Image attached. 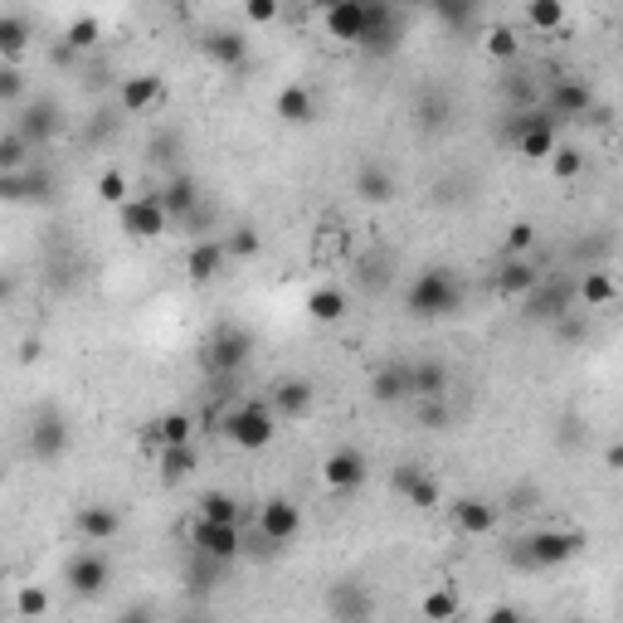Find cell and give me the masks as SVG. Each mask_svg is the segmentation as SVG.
Instances as JSON below:
<instances>
[{
  "instance_id": "57",
  "label": "cell",
  "mask_w": 623,
  "mask_h": 623,
  "mask_svg": "<svg viewBox=\"0 0 623 623\" xmlns=\"http://www.w3.org/2000/svg\"><path fill=\"white\" fill-rule=\"evenodd\" d=\"M521 623H526V619H521Z\"/></svg>"
},
{
  "instance_id": "32",
  "label": "cell",
  "mask_w": 623,
  "mask_h": 623,
  "mask_svg": "<svg viewBox=\"0 0 623 623\" xmlns=\"http://www.w3.org/2000/svg\"><path fill=\"white\" fill-rule=\"evenodd\" d=\"M147 443H156V448L195 443V424H190V414H166V419H156V424L147 429Z\"/></svg>"
},
{
  "instance_id": "54",
  "label": "cell",
  "mask_w": 623,
  "mask_h": 623,
  "mask_svg": "<svg viewBox=\"0 0 623 623\" xmlns=\"http://www.w3.org/2000/svg\"><path fill=\"white\" fill-rule=\"evenodd\" d=\"M15 297V278L10 273H0V302H10Z\"/></svg>"
},
{
  "instance_id": "21",
  "label": "cell",
  "mask_w": 623,
  "mask_h": 623,
  "mask_svg": "<svg viewBox=\"0 0 623 623\" xmlns=\"http://www.w3.org/2000/svg\"><path fill=\"white\" fill-rule=\"evenodd\" d=\"M312 404H317V390H312V380H283V385H273V419H302V414H312Z\"/></svg>"
},
{
  "instance_id": "17",
  "label": "cell",
  "mask_w": 623,
  "mask_h": 623,
  "mask_svg": "<svg viewBox=\"0 0 623 623\" xmlns=\"http://www.w3.org/2000/svg\"><path fill=\"white\" fill-rule=\"evenodd\" d=\"M322 482L336 487V492L361 487V482H366V453H356V448H336L327 463H322Z\"/></svg>"
},
{
  "instance_id": "20",
  "label": "cell",
  "mask_w": 623,
  "mask_h": 623,
  "mask_svg": "<svg viewBox=\"0 0 623 623\" xmlns=\"http://www.w3.org/2000/svg\"><path fill=\"white\" fill-rule=\"evenodd\" d=\"M161 210H166V220L195 224V210H200V185L190 181V176L166 181V185H161Z\"/></svg>"
},
{
  "instance_id": "2",
  "label": "cell",
  "mask_w": 623,
  "mask_h": 623,
  "mask_svg": "<svg viewBox=\"0 0 623 623\" xmlns=\"http://www.w3.org/2000/svg\"><path fill=\"white\" fill-rule=\"evenodd\" d=\"M273 434H278V429H273V409H268V404H239V409L224 414V439L234 443V448H244V453L268 448Z\"/></svg>"
},
{
  "instance_id": "36",
  "label": "cell",
  "mask_w": 623,
  "mask_h": 623,
  "mask_svg": "<svg viewBox=\"0 0 623 623\" xmlns=\"http://www.w3.org/2000/svg\"><path fill=\"white\" fill-rule=\"evenodd\" d=\"M346 307H351V302H346L341 288H317V293L307 297V312H312L317 322H341V317H346Z\"/></svg>"
},
{
  "instance_id": "41",
  "label": "cell",
  "mask_w": 623,
  "mask_h": 623,
  "mask_svg": "<svg viewBox=\"0 0 623 623\" xmlns=\"http://www.w3.org/2000/svg\"><path fill=\"white\" fill-rule=\"evenodd\" d=\"M526 20H531L536 30H555V25L565 20V5H560V0H536V5L526 10Z\"/></svg>"
},
{
  "instance_id": "6",
  "label": "cell",
  "mask_w": 623,
  "mask_h": 623,
  "mask_svg": "<svg viewBox=\"0 0 623 623\" xmlns=\"http://www.w3.org/2000/svg\"><path fill=\"white\" fill-rule=\"evenodd\" d=\"M69 443H74V429H69V419L49 404V409H39L35 424H30V453H35L39 463H54V458H64L69 453Z\"/></svg>"
},
{
  "instance_id": "24",
  "label": "cell",
  "mask_w": 623,
  "mask_h": 623,
  "mask_svg": "<svg viewBox=\"0 0 623 623\" xmlns=\"http://www.w3.org/2000/svg\"><path fill=\"white\" fill-rule=\"evenodd\" d=\"M570 302H575V288H570V283H546V288L531 293V317L565 322V317H570Z\"/></svg>"
},
{
  "instance_id": "40",
  "label": "cell",
  "mask_w": 623,
  "mask_h": 623,
  "mask_svg": "<svg viewBox=\"0 0 623 623\" xmlns=\"http://www.w3.org/2000/svg\"><path fill=\"white\" fill-rule=\"evenodd\" d=\"M550 166H555V176H560V181H570V176H580V171H585V151L555 147V151H550Z\"/></svg>"
},
{
  "instance_id": "52",
  "label": "cell",
  "mask_w": 623,
  "mask_h": 623,
  "mask_svg": "<svg viewBox=\"0 0 623 623\" xmlns=\"http://www.w3.org/2000/svg\"><path fill=\"white\" fill-rule=\"evenodd\" d=\"M512 49H516L512 35H492V54H512Z\"/></svg>"
},
{
  "instance_id": "4",
  "label": "cell",
  "mask_w": 623,
  "mask_h": 623,
  "mask_svg": "<svg viewBox=\"0 0 623 623\" xmlns=\"http://www.w3.org/2000/svg\"><path fill=\"white\" fill-rule=\"evenodd\" d=\"M190 546L200 560H215V565H234L244 555V531L239 526H215V521H195L190 526Z\"/></svg>"
},
{
  "instance_id": "9",
  "label": "cell",
  "mask_w": 623,
  "mask_h": 623,
  "mask_svg": "<svg viewBox=\"0 0 623 623\" xmlns=\"http://www.w3.org/2000/svg\"><path fill=\"white\" fill-rule=\"evenodd\" d=\"M0 200L5 205H49L54 200V176L49 171H15V176H0Z\"/></svg>"
},
{
  "instance_id": "39",
  "label": "cell",
  "mask_w": 623,
  "mask_h": 623,
  "mask_svg": "<svg viewBox=\"0 0 623 623\" xmlns=\"http://www.w3.org/2000/svg\"><path fill=\"white\" fill-rule=\"evenodd\" d=\"M98 200H108V205H117V210H122V205L132 200L127 176H122V171H103V176H98Z\"/></svg>"
},
{
  "instance_id": "16",
  "label": "cell",
  "mask_w": 623,
  "mask_h": 623,
  "mask_svg": "<svg viewBox=\"0 0 623 623\" xmlns=\"http://www.w3.org/2000/svg\"><path fill=\"white\" fill-rule=\"evenodd\" d=\"M322 20H327V35L331 39L361 44V35H366V0H336V5L322 10Z\"/></svg>"
},
{
  "instance_id": "13",
  "label": "cell",
  "mask_w": 623,
  "mask_h": 623,
  "mask_svg": "<svg viewBox=\"0 0 623 623\" xmlns=\"http://www.w3.org/2000/svg\"><path fill=\"white\" fill-rule=\"evenodd\" d=\"M258 531H263L268 546H288L297 531H302V512H297L288 497H273V502H263V512H258Z\"/></svg>"
},
{
  "instance_id": "35",
  "label": "cell",
  "mask_w": 623,
  "mask_h": 623,
  "mask_svg": "<svg viewBox=\"0 0 623 623\" xmlns=\"http://www.w3.org/2000/svg\"><path fill=\"white\" fill-rule=\"evenodd\" d=\"M356 195L370 200V205H380V200L395 195V176H390L385 166H361V176H356Z\"/></svg>"
},
{
  "instance_id": "56",
  "label": "cell",
  "mask_w": 623,
  "mask_h": 623,
  "mask_svg": "<svg viewBox=\"0 0 623 623\" xmlns=\"http://www.w3.org/2000/svg\"><path fill=\"white\" fill-rule=\"evenodd\" d=\"M570 623H580V619H570Z\"/></svg>"
},
{
  "instance_id": "19",
  "label": "cell",
  "mask_w": 623,
  "mask_h": 623,
  "mask_svg": "<svg viewBox=\"0 0 623 623\" xmlns=\"http://www.w3.org/2000/svg\"><path fill=\"white\" fill-rule=\"evenodd\" d=\"M161 103V78L156 74H132L122 78V88H117V108L127 112V117H142Z\"/></svg>"
},
{
  "instance_id": "12",
  "label": "cell",
  "mask_w": 623,
  "mask_h": 623,
  "mask_svg": "<svg viewBox=\"0 0 623 623\" xmlns=\"http://www.w3.org/2000/svg\"><path fill=\"white\" fill-rule=\"evenodd\" d=\"M59 127H64V117L54 103H30V108L20 112V122H15V132H20V142L30 151H44L54 137H59Z\"/></svg>"
},
{
  "instance_id": "51",
  "label": "cell",
  "mask_w": 623,
  "mask_h": 623,
  "mask_svg": "<svg viewBox=\"0 0 623 623\" xmlns=\"http://www.w3.org/2000/svg\"><path fill=\"white\" fill-rule=\"evenodd\" d=\"M117 623H156V614H151L147 604H132V609H127V614H122Z\"/></svg>"
},
{
  "instance_id": "22",
  "label": "cell",
  "mask_w": 623,
  "mask_h": 623,
  "mask_svg": "<svg viewBox=\"0 0 623 623\" xmlns=\"http://www.w3.org/2000/svg\"><path fill=\"white\" fill-rule=\"evenodd\" d=\"M497 293L502 297H531L536 288H541V268L536 263H526V258H507L502 268H497Z\"/></svg>"
},
{
  "instance_id": "25",
  "label": "cell",
  "mask_w": 623,
  "mask_h": 623,
  "mask_svg": "<svg viewBox=\"0 0 623 623\" xmlns=\"http://www.w3.org/2000/svg\"><path fill=\"white\" fill-rule=\"evenodd\" d=\"M224 263H229V254H224L220 239H200V244L190 249V258H185V268H190L195 283H215L224 273Z\"/></svg>"
},
{
  "instance_id": "55",
  "label": "cell",
  "mask_w": 623,
  "mask_h": 623,
  "mask_svg": "<svg viewBox=\"0 0 623 623\" xmlns=\"http://www.w3.org/2000/svg\"><path fill=\"white\" fill-rule=\"evenodd\" d=\"M0 623H5V614H0Z\"/></svg>"
},
{
  "instance_id": "3",
  "label": "cell",
  "mask_w": 623,
  "mask_h": 623,
  "mask_svg": "<svg viewBox=\"0 0 623 623\" xmlns=\"http://www.w3.org/2000/svg\"><path fill=\"white\" fill-rule=\"evenodd\" d=\"M585 546V536H575V531H536V536H526L521 546H516V565H526V570H550V565H565L575 550Z\"/></svg>"
},
{
  "instance_id": "8",
  "label": "cell",
  "mask_w": 623,
  "mask_h": 623,
  "mask_svg": "<svg viewBox=\"0 0 623 623\" xmlns=\"http://www.w3.org/2000/svg\"><path fill=\"white\" fill-rule=\"evenodd\" d=\"M117 220L122 229L132 234V239H156V234H166V210H161V190H151V195H132L122 210H117Z\"/></svg>"
},
{
  "instance_id": "53",
  "label": "cell",
  "mask_w": 623,
  "mask_h": 623,
  "mask_svg": "<svg viewBox=\"0 0 623 623\" xmlns=\"http://www.w3.org/2000/svg\"><path fill=\"white\" fill-rule=\"evenodd\" d=\"M487 623H521V614H516V609H492V619Z\"/></svg>"
},
{
  "instance_id": "23",
  "label": "cell",
  "mask_w": 623,
  "mask_h": 623,
  "mask_svg": "<svg viewBox=\"0 0 623 623\" xmlns=\"http://www.w3.org/2000/svg\"><path fill=\"white\" fill-rule=\"evenodd\" d=\"M200 49H205L220 69H244V59H249V39L239 35V30H210V35L200 39Z\"/></svg>"
},
{
  "instance_id": "46",
  "label": "cell",
  "mask_w": 623,
  "mask_h": 623,
  "mask_svg": "<svg viewBox=\"0 0 623 623\" xmlns=\"http://www.w3.org/2000/svg\"><path fill=\"white\" fill-rule=\"evenodd\" d=\"M531 244H536V229H531V224H512V229H507V254H526Z\"/></svg>"
},
{
  "instance_id": "43",
  "label": "cell",
  "mask_w": 623,
  "mask_h": 623,
  "mask_svg": "<svg viewBox=\"0 0 623 623\" xmlns=\"http://www.w3.org/2000/svg\"><path fill=\"white\" fill-rule=\"evenodd\" d=\"M580 293H585L589 307H604V302L614 297V283H609L604 273H585V288H580Z\"/></svg>"
},
{
  "instance_id": "38",
  "label": "cell",
  "mask_w": 623,
  "mask_h": 623,
  "mask_svg": "<svg viewBox=\"0 0 623 623\" xmlns=\"http://www.w3.org/2000/svg\"><path fill=\"white\" fill-rule=\"evenodd\" d=\"M453 614H458V594H453L448 585L434 589V594L424 599V619H429V623H448Z\"/></svg>"
},
{
  "instance_id": "42",
  "label": "cell",
  "mask_w": 623,
  "mask_h": 623,
  "mask_svg": "<svg viewBox=\"0 0 623 623\" xmlns=\"http://www.w3.org/2000/svg\"><path fill=\"white\" fill-rule=\"evenodd\" d=\"M15 609H20V619H39L44 609H49V594L39 585H25L20 594H15Z\"/></svg>"
},
{
  "instance_id": "15",
  "label": "cell",
  "mask_w": 623,
  "mask_h": 623,
  "mask_svg": "<svg viewBox=\"0 0 623 623\" xmlns=\"http://www.w3.org/2000/svg\"><path fill=\"white\" fill-rule=\"evenodd\" d=\"M400 44V10L390 5H366V35H361V49L366 54H390Z\"/></svg>"
},
{
  "instance_id": "10",
  "label": "cell",
  "mask_w": 623,
  "mask_h": 623,
  "mask_svg": "<svg viewBox=\"0 0 623 623\" xmlns=\"http://www.w3.org/2000/svg\"><path fill=\"white\" fill-rule=\"evenodd\" d=\"M594 108V93H589V83H580V78H560L555 88H550V98H546V117L560 127V122H580L585 112Z\"/></svg>"
},
{
  "instance_id": "47",
  "label": "cell",
  "mask_w": 623,
  "mask_h": 623,
  "mask_svg": "<svg viewBox=\"0 0 623 623\" xmlns=\"http://www.w3.org/2000/svg\"><path fill=\"white\" fill-rule=\"evenodd\" d=\"M224 254H258V234L254 229H239V234L224 244Z\"/></svg>"
},
{
  "instance_id": "30",
  "label": "cell",
  "mask_w": 623,
  "mask_h": 623,
  "mask_svg": "<svg viewBox=\"0 0 623 623\" xmlns=\"http://www.w3.org/2000/svg\"><path fill=\"white\" fill-rule=\"evenodd\" d=\"M30 49V15H0V59L15 64Z\"/></svg>"
},
{
  "instance_id": "45",
  "label": "cell",
  "mask_w": 623,
  "mask_h": 623,
  "mask_svg": "<svg viewBox=\"0 0 623 623\" xmlns=\"http://www.w3.org/2000/svg\"><path fill=\"white\" fill-rule=\"evenodd\" d=\"M419 419H424L429 429H448V404L443 400H419Z\"/></svg>"
},
{
  "instance_id": "37",
  "label": "cell",
  "mask_w": 623,
  "mask_h": 623,
  "mask_svg": "<svg viewBox=\"0 0 623 623\" xmlns=\"http://www.w3.org/2000/svg\"><path fill=\"white\" fill-rule=\"evenodd\" d=\"M30 166V147L20 142V132L10 127L5 137H0V176H15V171H25Z\"/></svg>"
},
{
  "instance_id": "5",
  "label": "cell",
  "mask_w": 623,
  "mask_h": 623,
  "mask_svg": "<svg viewBox=\"0 0 623 623\" xmlns=\"http://www.w3.org/2000/svg\"><path fill=\"white\" fill-rule=\"evenodd\" d=\"M327 609L336 623H375V594H370L366 580H336L327 589Z\"/></svg>"
},
{
  "instance_id": "48",
  "label": "cell",
  "mask_w": 623,
  "mask_h": 623,
  "mask_svg": "<svg viewBox=\"0 0 623 623\" xmlns=\"http://www.w3.org/2000/svg\"><path fill=\"white\" fill-rule=\"evenodd\" d=\"M244 15H249L254 25H268V20H278V5H273V0H254V5H244Z\"/></svg>"
},
{
  "instance_id": "29",
  "label": "cell",
  "mask_w": 623,
  "mask_h": 623,
  "mask_svg": "<svg viewBox=\"0 0 623 623\" xmlns=\"http://www.w3.org/2000/svg\"><path fill=\"white\" fill-rule=\"evenodd\" d=\"M156 463H161L166 482H185L200 468V453H195V443H171V448H156Z\"/></svg>"
},
{
  "instance_id": "28",
  "label": "cell",
  "mask_w": 623,
  "mask_h": 623,
  "mask_svg": "<svg viewBox=\"0 0 623 623\" xmlns=\"http://www.w3.org/2000/svg\"><path fill=\"white\" fill-rule=\"evenodd\" d=\"M278 117H283L288 127H307V122L317 117V98H312V88L288 83V88L278 93Z\"/></svg>"
},
{
  "instance_id": "18",
  "label": "cell",
  "mask_w": 623,
  "mask_h": 623,
  "mask_svg": "<svg viewBox=\"0 0 623 623\" xmlns=\"http://www.w3.org/2000/svg\"><path fill=\"white\" fill-rule=\"evenodd\" d=\"M117 531H122V512H117V507H108V502L78 507V536H83V541L103 546V541H117Z\"/></svg>"
},
{
  "instance_id": "44",
  "label": "cell",
  "mask_w": 623,
  "mask_h": 623,
  "mask_svg": "<svg viewBox=\"0 0 623 623\" xmlns=\"http://www.w3.org/2000/svg\"><path fill=\"white\" fill-rule=\"evenodd\" d=\"M25 93V74L15 64H0V103H15Z\"/></svg>"
},
{
  "instance_id": "1",
  "label": "cell",
  "mask_w": 623,
  "mask_h": 623,
  "mask_svg": "<svg viewBox=\"0 0 623 623\" xmlns=\"http://www.w3.org/2000/svg\"><path fill=\"white\" fill-rule=\"evenodd\" d=\"M409 312L414 317H424V322H439V317H453L458 312V302H463V288H458V278L448 273V268H424L414 283H409Z\"/></svg>"
},
{
  "instance_id": "33",
  "label": "cell",
  "mask_w": 623,
  "mask_h": 623,
  "mask_svg": "<svg viewBox=\"0 0 623 623\" xmlns=\"http://www.w3.org/2000/svg\"><path fill=\"white\" fill-rule=\"evenodd\" d=\"M453 521H458V531H468V536H487L492 526H497V507H487V502H458L453 507Z\"/></svg>"
},
{
  "instance_id": "49",
  "label": "cell",
  "mask_w": 623,
  "mask_h": 623,
  "mask_svg": "<svg viewBox=\"0 0 623 623\" xmlns=\"http://www.w3.org/2000/svg\"><path fill=\"white\" fill-rule=\"evenodd\" d=\"M93 35H98V25H93V20H74V25H69V44H74V49L93 44Z\"/></svg>"
},
{
  "instance_id": "27",
  "label": "cell",
  "mask_w": 623,
  "mask_h": 623,
  "mask_svg": "<svg viewBox=\"0 0 623 623\" xmlns=\"http://www.w3.org/2000/svg\"><path fill=\"white\" fill-rule=\"evenodd\" d=\"M395 487H400L404 497L414 502V507H439V482L429 473H419L414 463H404V468H395Z\"/></svg>"
},
{
  "instance_id": "50",
  "label": "cell",
  "mask_w": 623,
  "mask_h": 623,
  "mask_svg": "<svg viewBox=\"0 0 623 623\" xmlns=\"http://www.w3.org/2000/svg\"><path fill=\"white\" fill-rule=\"evenodd\" d=\"M424 122H429V127H439V122H443V98H439V93H434V98H424Z\"/></svg>"
},
{
  "instance_id": "11",
  "label": "cell",
  "mask_w": 623,
  "mask_h": 623,
  "mask_svg": "<svg viewBox=\"0 0 623 623\" xmlns=\"http://www.w3.org/2000/svg\"><path fill=\"white\" fill-rule=\"evenodd\" d=\"M108 585H112L108 555H98V550H78L74 560H69V589H74V594H83V599H98Z\"/></svg>"
},
{
  "instance_id": "31",
  "label": "cell",
  "mask_w": 623,
  "mask_h": 623,
  "mask_svg": "<svg viewBox=\"0 0 623 623\" xmlns=\"http://www.w3.org/2000/svg\"><path fill=\"white\" fill-rule=\"evenodd\" d=\"M370 390H375V400L380 404L409 400V366H380L375 370V380H370Z\"/></svg>"
},
{
  "instance_id": "34",
  "label": "cell",
  "mask_w": 623,
  "mask_h": 623,
  "mask_svg": "<svg viewBox=\"0 0 623 623\" xmlns=\"http://www.w3.org/2000/svg\"><path fill=\"white\" fill-rule=\"evenodd\" d=\"M195 521H215V526H239L244 512H239V502L229 497V492H205L200 497V516Z\"/></svg>"
},
{
  "instance_id": "26",
  "label": "cell",
  "mask_w": 623,
  "mask_h": 623,
  "mask_svg": "<svg viewBox=\"0 0 623 623\" xmlns=\"http://www.w3.org/2000/svg\"><path fill=\"white\" fill-rule=\"evenodd\" d=\"M443 395H448V370H443V361L409 366V400H443Z\"/></svg>"
},
{
  "instance_id": "14",
  "label": "cell",
  "mask_w": 623,
  "mask_h": 623,
  "mask_svg": "<svg viewBox=\"0 0 623 623\" xmlns=\"http://www.w3.org/2000/svg\"><path fill=\"white\" fill-rule=\"evenodd\" d=\"M516 147H521V156H531V161H550V151L560 147L555 142V122H550L546 112H526L516 122Z\"/></svg>"
},
{
  "instance_id": "7",
  "label": "cell",
  "mask_w": 623,
  "mask_h": 623,
  "mask_svg": "<svg viewBox=\"0 0 623 623\" xmlns=\"http://www.w3.org/2000/svg\"><path fill=\"white\" fill-rule=\"evenodd\" d=\"M249 351H254V336L244 327H220L210 336V346H205V366L215 370V375H234V370L249 361Z\"/></svg>"
}]
</instances>
